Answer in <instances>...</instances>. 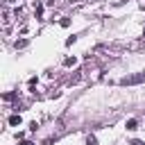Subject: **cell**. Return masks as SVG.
Masks as SVG:
<instances>
[{"instance_id": "obj_2", "label": "cell", "mask_w": 145, "mask_h": 145, "mask_svg": "<svg viewBox=\"0 0 145 145\" xmlns=\"http://www.w3.org/2000/svg\"><path fill=\"white\" fill-rule=\"evenodd\" d=\"M9 125H11V127L20 125V116H11V118H9Z\"/></svg>"}, {"instance_id": "obj_5", "label": "cell", "mask_w": 145, "mask_h": 145, "mask_svg": "<svg viewBox=\"0 0 145 145\" xmlns=\"http://www.w3.org/2000/svg\"><path fill=\"white\" fill-rule=\"evenodd\" d=\"M131 145H145V143H143V140H134Z\"/></svg>"}, {"instance_id": "obj_6", "label": "cell", "mask_w": 145, "mask_h": 145, "mask_svg": "<svg viewBox=\"0 0 145 145\" xmlns=\"http://www.w3.org/2000/svg\"><path fill=\"white\" fill-rule=\"evenodd\" d=\"M20 145H34V143H29V140H25V143H20Z\"/></svg>"}, {"instance_id": "obj_1", "label": "cell", "mask_w": 145, "mask_h": 145, "mask_svg": "<svg viewBox=\"0 0 145 145\" xmlns=\"http://www.w3.org/2000/svg\"><path fill=\"white\" fill-rule=\"evenodd\" d=\"M140 82H145V72H136V75H129V77H122L120 79L122 86H136Z\"/></svg>"}, {"instance_id": "obj_4", "label": "cell", "mask_w": 145, "mask_h": 145, "mask_svg": "<svg viewBox=\"0 0 145 145\" xmlns=\"http://www.w3.org/2000/svg\"><path fill=\"white\" fill-rule=\"evenodd\" d=\"M88 145H95V138L93 136H88Z\"/></svg>"}, {"instance_id": "obj_3", "label": "cell", "mask_w": 145, "mask_h": 145, "mask_svg": "<svg viewBox=\"0 0 145 145\" xmlns=\"http://www.w3.org/2000/svg\"><path fill=\"white\" fill-rule=\"evenodd\" d=\"M127 129H136V120H134V118L127 120Z\"/></svg>"}]
</instances>
